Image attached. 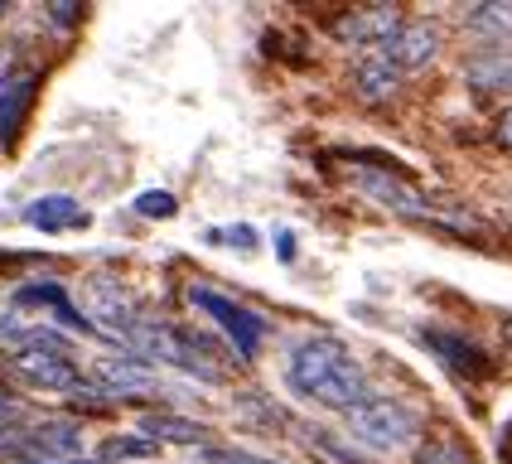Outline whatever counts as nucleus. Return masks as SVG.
I'll list each match as a JSON object with an SVG mask.
<instances>
[{
    "mask_svg": "<svg viewBox=\"0 0 512 464\" xmlns=\"http://www.w3.org/2000/svg\"><path fill=\"white\" fill-rule=\"evenodd\" d=\"M49 15H54L58 25H78V20H83V10H78L73 0H58V5H49Z\"/></svg>",
    "mask_w": 512,
    "mask_h": 464,
    "instance_id": "nucleus-26",
    "label": "nucleus"
},
{
    "mask_svg": "<svg viewBox=\"0 0 512 464\" xmlns=\"http://www.w3.org/2000/svg\"><path fill=\"white\" fill-rule=\"evenodd\" d=\"M150 455H160V445L155 440H145V435H112L102 450H97V464H116V460H150Z\"/></svg>",
    "mask_w": 512,
    "mask_h": 464,
    "instance_id": "nucleus-18",
    "label": "nucleus"
},
{
    "mask_svg": "<svg viewBox=\"0 0 512 464\" xmlns=\"http://www.w3.org/2000/svg\"><path fill=\"white\" fill-rule=\"evenodd\" d=\"M25 464H97V460H25Z\"/></svg>",
    "mask_w": 512,
    "mask_h": 464,
    "instance_id": "nucleus-30",
    "label": "nucleus"
},
{
    "mask_svg": "<svg viewBox=\"0 0 512 464\" xmlns=\"http://www.w3.org/2000/svg\"><path fill=\"white\" fill-rule=\"evenodd\" d=\"M401 78H406V73H401L382 49H368V54L353 63V92H358L363 102H387L401 87Z\"/></svg>",
    "mask_w": 512,
    "mask_h": 464,
    "instance_id": "nucleus-14",
    "label": "nucleus"
},
{
    "mask_svg": "<svg viewBox=\"0 0 512 464\" xmlns=\"http://www.w3.org/2000/svg\"><path fill=\"white\" fill-rule=\"evenodd\" d=\"M83 315L92 329H102V334H112L126 344V334L141 324V310H136V300L121 290V281H107V276H92L83 286Z\"/></svg>",
    "mask_w": 512,
    "mask_h": 464,
    "instance_id": "nucleus-7",
    "label": "nucleus"
},
{
    "mask_svg": "<svg viewBox=\"0 0 512 464\" xmlns=\"http://www.w3.org/2000/svg\"><path fill=\"white\" fill-rule=\"evenodd\" d=\"M503 339H508V348H512V319H508V324H503Z\"/></svg>",
    "mask_w": 512,
    "mask_h": 464,
    "instance_id": "nucleus-31",
    "label": "nucleus"
},
{
    "mask_svg": "<svg viewBox=\"0 0 512 464\" xmlns=\"http://www.w3.org/2000/svg\"><path fill=\"white\" fill-rule=\"evenodd\" d=\"M416 464H474V455L459 445V440H445V435H435L426 440L421 450H416Z\"/></svg>",
    "mask_w": 512,
    "mask_h": 464,
    "instance_id": "nucleus-19",
    "label": "nucleus"
},
{
    "mask_svg": "<svg viewBox=\"0 0 512 464\" xmlns=\"http://www.w3.org/2000/svg\"><path fill=\"white\" fill-rule=\"evenodd\" d=\"M34 97H39V68L29 58H10L0 68V145L20 141L29 112H34Z\"/></svg>",
    "mask_w": 512,
    "mask_h": 464,
    "instance_id": "nucleus-6",
    "label": "nucleus"
},
{
    "mask_svg": "<svg viewBox=\"0 0 512 464\" xmlns=\"http://www.w3.org/2000/svg\"><path fill=\"white\" fill-rule=\"evenodd\" d=\"M382 54L392 58L401 73H416V68H426L430 58L440 54V29L430 25V20H406V25L382 44Z\"/></svg>",
    "mask_w": 512,
    "mask_h": 464,
    "instance_id": "nucleus-11",
    "label": "nucleus"
},
{
    "mask_svg": "<svg viewBox=\"0 0 512 464\" xmlns=\"http://www.w3.org/2000/svg\"><path fill=\"white\" fill-rule=\"evenodd\" d=\"M136 213H141V218H174V213H179V199H174L170 189H145L141 199H136Z\"/></svg>",
    "mask_w": 512,
    "mask_h": 464,
    "instance_id": "nucleus-22",
    "label": "nucleus"
},
{
    "mask_svg": "<svg viewBox=\"0 0 512 464\" xmlns=\"http://www.w3.org/2000/svg\"><path fill=\"white\" fill-rule=\"evenodd\" d=\"M469 29H479V34H508L512 5H474L469 10Z\"/></svg>",
    "mask_w": 512,
    "mask_h": 464,
    "instance_id": "nucleus-20",
    "label": "nucleus"
},
{
    "mask_svg": "<svg viewBox=\"0 0 512 464\" xmlns=\"http://www.w3.org/2000/svg\"><path fill=\"white\" fill-rule=\"evenodd\" d=\"M285 382H290V392H300L305 402L343 411V416H348L358 402L372 397L368 377L358 368V358H353L339 339H329V334L305 339V344L285 358Z\"/></svg>",
    "mask_w": 512,
    "mask_h": 464,
    "instance_id": "nucleus-1",
    "label": "nucleus"
},
{
    "mask_svg": "<svg viewBox=\"0 0 512 464\" xmlns=\"http://www.w3.org/2000/svg\"><path fill=\"white\" fill-rule=\"evenodd\" d=\"M145 440H155V445H165V440H179V445H203V435L208 426L199 421H184V416H174V411H150L141 421Z\"/></svg>",
    "mask_w": 512,
    "mask_h": 464,
    "instance_id": "nucleus-17",
    "label": "nucleus"
},
{
    "mask_svg": "<svg viewBox=\"0 0 512 464\" xmlns=\"http://www.w3.org/2000/svg\"><path fill=\"white\" fill-rule=\"evenodd\" d=\"M401 25H406V15H401L397 5H368V10L339 15V20H334V39H339V44H353V49H382Z\"/></svg>",
    "mask_w": 512,
    "mask_h": 464,
    "instance_id": "nucleus-9",
    "label": "nucleus"
},
{
    "mask_svg": "<svg viewBox=\"0 0 512 464\" xmlns=\"http://www.w3.org/2000/svg\"><path fill=\"white\" fill-rule=\"evenodd\" d=\"M25 223L39 232H73V228H87L92 218H87V208L78 199H68V194H44V199H34L25 208Z\"/></svg>",
    "mask_w": 512,
    "mask_h": 464,
    "instance_id": "nucleus-15",
    "label": "nucleus"
},
{
    "mask_svg": "<svg viewBox=\"0 0 512 464\" xmlns=\"http://www.w3.org/2000/svg\"><path fill=\"white\" fill-rule=\"evenodd\" d=\"M87 431L78 421H39L25 435V455L34 460H83Z\"/></svg>",
    "mask_w": 512,
    "mask_h": 464,
    "instance_id": "nucleus-12",
    "label": "nucleus"
},
{
    "mask_svg": "<svg viewBox=\"0 0 512 464\" xmlns=\"http://www.w3.org/2000/svg\"><path fill=\"white\" fill-rule=\"evenodd\" d=\"M92 377H97V387H102L112 402L116 397H150V392L160 387V368L136 358V353H107V358H97V363H92Z\"/></svg>",
    "mask_w": 512,
    "mask_h": 464,
    "instance_id": "nucleus-8",
    "label": "nucleus"
},
{
    "mask_svg": "<svg viewBox=\"0 0 512 464\" xmlns=\"http://www.w3.org/2000/svg\"><path fill=\"white\" fill-rule=\"evenodd\" d=\"M493 141L503 145V150H512V107L498 116V126H493Z\"/></svg>",
    "mask_w": 512,
    "mask_h": 464,
    "instance_id": "nucleus-27",
    "label": "nucleus"
},
{
    "mask_svg": "<svg viewBox=\"0 0 512 464\" xmlns=\"http://www.w3.org/2000/svg\"><path fill=\"white\" fill-rule=\"evenodd\" d=\"M343 421H348V440H358L372 455H397L406 445H416V435H421V416L397 397H368Z\"/></svg>",
    "mask_w": 512,
    "mask_h": 464,
    "instance_id": "nucleus-3",
    "label": "nucleus"
},
{
    "mask_svg": "<svg viewBox=\"0 0 512 464\" xmlns=\"http://www.w3.org/2000/svg\"><path fill=\"white\" fill-rule=\"evenodd\" d=\"M464 78L484 92H512V49H493L464 63Z\"/></svg>",
    "mask_w": 512,
    "mask_h": 464,
    "instance_id": "nucleus-16",
    "label": "nucleus"
},
{
    "mask_svg": "<svg viewBox=\"0 0 512 464\" xmlns=\"http://www.w3.org/2000/svg\"><path fill=\"white\" fill-rule=\"evenodd\" d=\"M353 189L372 199L377 208H387V213H397V218H411V223H440V228H479V218H464V213H450V208H440L435 199H426L421 189H411L401 174L392 170H353Z\"/></svg>",
    "mask_w": 512,
    "mask_h": 464,
    "instance_id": "nucleus-2",
    "label": "nucleus"
},
{
    "mask_svg": "<svg viewBox=\"0 0 512 464\" xmlns=\"http://www.w3.org/2000/svg\"><path fill=\"white\" fill-rule=\"evenodd\" d=\"M199 460L203 464H281V460H266V455H252V450H223V445H199Z\"/></svg>",
    "mask_w": 512,
    "mask_h": 464,
    "instance_id": "nucleus-23",
    "label": "nucleus"
},
{
    "mask_svg": "<svg viewBox=\"0 0 512 464\" xmlns=\"http://www.w3.org/2000/svg\"><path fill=\"white\" fill-rule=\"evenodd\" d=\"M5 416H20V402H15V397H5V392H0V421H5Z\"/></svg>",
    "mask_w": 512,
    "mask_h": 464,
    "instance_id": "nucleus-29",
    "label": "nucleus"
},
{
    "mask_svg": "<svg viewBox=\"0 0 512 464\" xmlns=\"http://www.w3.org/2000/svg\"><path fill=\"white\" fill-rule=\"evenodd\" d=\"M0 15H5V0H0Z\"/></svg>",
    "mask_w": 512,
    "mask_h": 464,
    "instance_id": "nucleus-32",
    "label": "nucleus"
},
{
    "mask_svg": "<svg viewBox=\"0 0 512 464\" xmlns=\"http://www.w3.org/2000/svg\"><path fill=\"white\" fill-rule=\"evenodd\" d=\"M276 252H281L285 261L295 257V242H290V232H276Z\"/></svg>",
    "mask_w": 512,
    "mask_h": 464,
    "instance_id": "nucleus-28",
    "label": "nucleus"
},
{
    "mask_svg": "<svg viewBox=\"0 0 512 464\" xmlns=\"http://www.w3.org/2000/svg\"><path fill=\"white\" fill-rule=\"evenodd\" d=\"M310 445L324 455V460H334V464H368V455H358L353 445H343L339 435H329V431H310Z\"/></svg>",
    "mask_w": 512,
    "mask_h": 464,
    "instance_id": "nucleus-21",
    "label": "nucleus"
},
{
    "mask_svg": "<svg viewBox=\"0 0 512 464\" xmlns=\"http://www.w3.org/2000/svg\"><path fill=\"white\" fill-rule=\"evenodd\" d=\"M25 435H29V426H20V421H0V460L5 455H25Z\"/></svg>",
    "mask_w": 512,
    "mask_h": 464,
    "instance_id": "nucleus-24",
    "label": "nucleus"
},
{
    "mask_svg": "<svg viewBox=\"0 0 512 464\" xmlns=\"http://www.w3.org/2000/svg\"><path fill=\"white\" fill-rule=\"evenodd\" d=\"M10 305H39V310H49V315L63 324V329H73V334H97L92 324H87V315L73 305V295L68 290L58 286V281H29V286H20L15 290V300Z\"/></svg>",
    "mask_w": 512,
    "mask_h": 464,
    "instance_id": "nucleus-13",
    "label": "nucleus"
},
{
    "mask_svg": "<svg viewBox=\"0 0 512 464\" xmlns=\"http://www.w3.org/2000/svg\"><path fill=\"white\" fill-rule=\"evenodd\" d=\"M421 339L430 344V353L450 368L455 377H469V382H484L493 373V363H488V353L474 339H464V334H450V329H421Z\"/></svg>",
    "mask_w": 512,
    "mask_h": 464,
    "instance_id": "nucleus-10",
    "label": "nucleus"
},
{
    "mask_svg": "<svg viewBox=\"0 0 512 464\" xmlns=\"http://www.w3.org/2000/svg\"><path fill=\"white\" fill-rule=\"evenodd\" d=\"M189 300H194V310H203V315H213V324L223 329L232 339V348H237V358H256L261 353V339H266V319L252 315L247 305H237L232 295H223V290H208V286H194L189 290Z\"/></svg>",
    "mask_w": 512,
    "mask_h": 464,
    "instance_id": "nucleus-5",
    "label": "nucleus"
},
{
    "mask_svg": "<svg viewBox=\"0 0 512 464\" xmlns=\"http://www.w3.org/2000/svg\"><path fill=\"white\" fill-rule=\"evenodd\" d=\"M126 353H136L145 363H155V368H174V373H189L199 377V382H223V373L203 358V344L199 339H189V334H179L170 324H155V319H145L126 334Z\"/></svg>",
    "mask_w": 512,
    "mask_h": 464,
    "instance_id": "nucleus-4",
    "label": "nucleus"
},
{
    "mask_svg": "<svg viewBox=\"0 0 512 464\" xmlns=\"http://www.w3.org/2000/svg\"><path fill=\"white\" fill-rule=\"evenodd\" d=\"M208 242H232V247H242V252H252V247H256V232L247 228V223H237V228L208 232Z\"/></svg>",
    "mask_w": 512,
    "mask_h": 464,
    "instance_id": "nucleus-25",
    "label": "nucleus"
}]
</instances>
